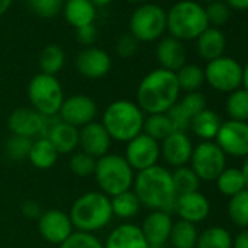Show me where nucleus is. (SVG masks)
Segmentation results:
<instances>
[{"label":"nucleus","instance_id":"nucleus-1","mask_svg":"<svg viewBox=\"0 0 248 248\" xmlns=\"http://www.w3.org/2000/svg\"><path fill=\"white\" fill-rule=\"evenodd\" d=\"M180 92L175 73L159 67L140 80L136 91V104L149 115L165 114L178 101Z\"/></svg>","mask_w":248,"mask_h":248},{"label":"nucleus","instance_id":"nucleus-2","mask_svg":"<svg viewBox=\"0 0 248 248\" xmlns=\"http://www.w3.org/2000/svg\"><path fill=\"white\" fill-rule=\"evenodd\" d=\"M133 188L142 206L170 215L175 210L177 193L172 183V174L167 168L155 165L138 172V175H135Z\"/></svg>","mask_w":248,"mask_h":248},{"label":"nucleus","instance_id":"nucleus-3","mask_svg":"<svg viewBox=\"0 0 248 248\" xmlns=\"http://www.w3.org/2000/svg\"><path fill=\"white\" fill-rule=\"evenodd\" d=\"M101 124L105 127L111 140L127 143L143 133L145 112L136 102L117 99L105 108Z\"/></svg>","mask_w":248,"mask_h":248},{"label":"nucleus","instance_id":"nucleus-4","mask_svg":"<svg viewBox=\"0 0 248 248\" xmlns=\"http://www.w3.org/2000/svg\"><path fill=\"white\" fill-rule=\"evenodd\" d=\"M69 216L73 228L86 233L104 229L114 217L111 200L101 191H88L79 196L72 204Z\"/></svg>","mask_w":248,"mask_h":248},{"label":"nucleus","instance_id":"nucleus-5","mask_svg":"<svg viewBox=\"0 0 248 248\" xmlns=\"http://www.w3.org/2000/svg\"><path fill=\"white\" fill-rule=\"evenodd\" d=\"M209 28L206 11L193 0L177 2L167 12V31L170 37L178 41L197 40L202 32Z\"/></svg>","mask_w":248,"mask_h":248},{"label":"nucleus","instance_id":"nucleus-6","mask_svg":"<svg viewBox=\"0 0 248 248\" xmlns=\"http://www.w3.org/2000/svg\"><path fill=\"white\" fill-rule=\"evenodd\" d=\"M93 175L99 191L108 197L130 190L135 181V171L124 156L117 154H107L96 159Z\"/></svg>","mask_w":248,"mask_h":248},{"label":"nucleus","instance_id":"nucleus-7","mask_svg":"<svg viewBox=\"0 0 248 248\" xmlns=\"http://www.w3.org/2000/svg\"><path fill=\"white\" fill-rule=\"evenodd\" d=\"M28 99L43 117H56L64 101V93L56 76L38 73L28 83Z\"/></svg>","mask_w":248,"mask_h":248},{"label":"nucleus","instance_id":"nucleus-8","mask_svg":"<svg viewBox=\"0 0 248 248\" xmlns=\"http://www.w3.org/2000/svg\"><path fill=\"white\" fill-rule=\"evenodd\" d=\"M129 27L139 43L156 41L167 31V12L159 5L145 3L133 12Z\"/></svg>","mask_w":248,"mask_h":248},{"label":"nucleus","instance_id":"nucleus-9","mask_svg":"<svg viewBox=\"0 0 248 248\" xmlns=\"http://www.w3.org/2000/svg\"><path fill=\"white\" fill-rule=\"evenodd\" d=\"M204 80L219 92H233L242 85V66L232 57H219L207 63Z\"/></svg>","mask_w":248,"mask_h":248},{"label":"nucleus","instance_id":"nucleus-10","mask_svg":"<svg viewBox=\"0 0 248 248\" xmlns=\"http://www.w3.org/2000/svg\"><path fill=\"white\" fill-rule=\"evenodd\" d=\"M190 162L200 181H216L225 170L226 156L215 142H202L193 149Z\"/></svg>","mask_w":248,"mask_h":248},{"label":"nucleus","instance_id":"nucleus-11","mask_svg":"<svg viewBox=\"0 0 248 248\" xmlns=\"http://www.w3.org/2000/svg\"><path fill=\"white\" fill-rule=\"evenodd\" d=\"M161 156V146L159 142L149 138L145 133L133 138L127 142L126 151H124V159L132 167L133 171H145L156 165Z\"/></svg>","mask_w":248,"mask_h":248},{"label":"nucleus","instance_id":"nucleus-12","mask_svg":"<svg viewBox=\"0 0 248 248\" xmlns=\"http://www.w3.org/2000/svg\"><path fill=\"white\" fill-rule=\"evenodd\" d=\"M216 145L225 155L245 158L248 155V123L229 120L220 124L216 135Z\"/></svg>","mask_w":248,"mask_h":248},{"label":"nucleus","instance_id":"nucleus-13","mask_svg":"<svg viewBox=\"0 0 248 248\" xmlns=\"http://www.w3.org/2000/svg\"><path fill=\"white\" fill-rule=\"evenodd\" d=\"M96 112V102L91 96L76 93L64 98L59 111V118L76 129H82L86 124L95 121Z\"/></svg>","mask_w":248,"mask_h":248},{"label":"nucleus","instance_id":"nucleus-14","mask_svg":"<svg viewBox=\"0 0 248 248\" xmlns=\"http://www.w3.org/2000/svg\"><path fill=\"white\" fill-rule=\"evenodd\" d=\"M41 138H47L59 155L70 154L79 146V129L56 117H46Z\"/></svg>","mask_w":248,"mask_h":248},{"label":"nucleus","instance_id":"nucleus-15","mask_svg":"<svg viewBox=\"0 0 248 248\" xmlns=\"http://www.w3.org/2000/svg\"><path fill=\"white\" fill-rule=\"evenodd\" d=\"M70 220L69 213L59 210V209H50L44 210L38 217V231L41 236L56 245H62L75 231Z\"/></svg>","mask_w":248,"mask_h":248},{"label":"nucleus","instance_id":"nucleus-16","mask_svg":"<svg viewBox=\"0 0 248 248\" xmlns=\"http://www.w3.org/2000/svg\"><path fill=\"white\" fill-rule=\"evenodd\" d=\"M76 70L86 79H101L111 69V57L98 47H86L80 50L75 60Z\"/></svg>","mask_w":248,"mask_h":248},{"label":"nucleus","instance_id":"nucleus-17","mask_svg":"<svg viewBox=\"0 0 248 248\" xmlns=\"http://www.w3.org/2000/svg\"><path fill=\"white\" fill-rule=\"evenodd\" d=\"M44 120L46 117L34 108H16L8 118V129L15 136L34 140L35 138H41Z\"/></svg>","mask_w":248,"mask_h":248},{"label":"nucleus","instance_id":"nucleus-18","mask_svg":"<svg viewBox=\"0 0 248 248\" xmlns=\"http://www.w3.org/2000/svg\"><path fill=\"white\" fill-rule=\"evenodd\" d=\"M111 138L105 127L98 121H92L79 129V146L82 152L91 155L95 159L107 155L111 148Z\"/></svg>","mask_w":248,"mask_h":248},{"label":"nucleus","instance_id":"nucleus-19","mask_svg":"<svg viewBox=\"0 0 248 248\" xmlns=\"http://www.w3.org/2000/svg\"><path fill=\"white\" fill-rule=\"evenodd\" d=\"M159 146L164 161L174 168L186 167L190 162L194 149L190 138L184 132H172Z\"/></svg>","mask_w":248,"mask_h":248},{"label":"nucleus","instance_id":"nucleus-20","mask_svg":"<svg viewBox=\"0 0 248 248\" xmlns=\"http://www.w3.org/2000/svg\"><path fill=\"white\" fill-rule=\"evenodd\" d=\"M172 223L171 215L161 210H152L145 217L140 229L148 241L149 248H162L170 241Z\"/></svg>","mask_w":248,"mask_h":248},{"label":"nucleus","instance_id":"nucleus-21","mask_svg":"<svg viewBox=\"0 0 248 248\" xmlns=\"http://www.w3.org/2000/svg\"><path fill=\"white\" fill-rule=\"evenodd\" d=\"M174 212L178 213L180 219L196 225L209 216L210 203H209L206 196H203L199 191H194V193L178 196L175 200V210Z\"/></svg>","mask_w":248,"mask_h":248},{"label":"nucleus","instance_id":"nucleus-22","mask_svg":"<svg viewBox=\"0 0 248 248\" xmlns=\"http://www.w3.org/2000/svg\"><path fill=\"white\" fill-rule=\"evenodd\" d=\"M105 248H149L148 241L135 223H121L115 226L107 236Z\"/></svg>","mask_w":248,"mask_h":248},{"label":"nucleus","instance_id":"nucleus-23","mask_svg":"<svg viewBox=\"0 0 248 248\" xmlns=\"http://www.w3.org/2000/svg\"><path fill=\"white\" fill-rule=\"evenodd\" d=\"M156 59L161 64V69L175 73L186 64V48L181 41L172 37H165L158 43Z\"/></svg>","mask_w":248,"mask_h":248},{"label":"nucleus","instance_id":"nucleus-24","mask_svg":"<svg viewBox=\"0 0 248 248\" xmlns=\"http://www.w3.org/2000/svg\"><path fill=\"white\" fill-rule=\"evenodd\" d=\"M64 19L75 30L92 25L96 18V8L91 0H69L63 6Z\"/></svg>","mask_w":248,"mask_h":248},{"label":"nucleus","instance_id":"nucleus-25","mask_svg":"<svg viewBox=\"0 0 248 248\" xmlns=\"http://www.w3.org/2000/svg\"><path fill=\"white\" fill-rule=\"evenodd\" d=\"M226 48V38L217 28H207L197 38V51L202 59L212 62L223 56Z\"/></svg>","mask_w":248,"mask_h":248},{"label":"nucleus","instance_id":"nucleus-26","mask_svg":"<svg viewBox=\"0 0 248 248\" xmlns=\"http://www.w3.org/2000/svg\"><path fill=\"white\" fill-rule=\"evenodd\" d=\"M59 159V152L47 138H37L32 140L28 161L37 170H50L56 165Z\"/></svg>","mask_w":248,"mask_h":248},{"label":"nucleus","instance_id":"nucleus-27","mask_svg":"<svg viewBox=\"0 0 248 248\" xmlns=\"http://www.w3.org/2000/svg\"><path fill=\"white\" fill-rule=\"evenodd\" d=\"M220 124L222 123H220L217 114L215 111L206 108L204 111H202L191 120L190 127L193 129V132L197 138L203 139L204 142H210L212 139L216 138Z\"/></svg>","mask_w":248,"mask_h":248},{"label":"nucleus","instance_id":"nucleus-28","mask_svg":"<svg viewBox=\"0 0 248 248\" xmlns=\"http://www.w3.org/2000/svg\"><path fill=\"white\" fill-rule=\"evenodd\" d=\"M111 200V210H112V216L120 217V219H132L135 217L142 204L138 199V196L135 194V191L127 190L124 193H120L114 197H109Z\"/></svg>","mask_w":248,"mask_h":248},{"label":"nucleus","instance_id":"nucleus-29","mask_svg":"<svg viewBox=\"0 0 248 248\" xmlns=\"http://www.w3.org/2000/svg\"><path fill=\"white\" fill-rule=\"evenodd\" d=\"M197 236L199 232L196 225L180 219L172 223L170 242L172 244L174 248H196Z\"/></svg>","mask_w":248,"mask_h":248},{"label":"nucleus","instance_id":"nucleus-30","mask_svg":"<svg viewBox=\"0 0 248 248\" xmlns=\"http://www.w3.org/2000/svg\"><path fill=\"white\" fill-rule=\"evenodd\" d=\"M38 63H40L41 73L56 76L64 67L66 54H64V51H63V48L60 46L50 44V46L44 47L43 51L40 53Z\"/></svg>","mask_w":248,"mask_h":248},{"label":"nucleus","instance_id":"nucleus-31","mask_svg":"<svg viewBox=\"0 0 248 248\" xmlns=\"http://www.w3.org/2000/svg\"><path fill=\"white\" fill-rule=\"evenodd\" d=\"M196 248H232V236L225 228L212 226L199 233Z\"/></svg>","mask_w":248,"mask_h":248},{"label":"nucleus","instance_id":"nucleus-32","mask_svg":"<svg viewBox=\"0 0 248 248\" xmlns=\"http://www.w3.org/2000/svg\"><path fill=\"white\" fill-rule=\"evenodd\" d=\"M216 184L219 191L228 197L245 190V180L239 168H225L216 178Z\"/></svg>","mask_w":248,"mask_h":248},{"label":"nucleus","instance_id":"nucleus-33","mask_svg":"<svg viewBox=\"0 0 248 248\" xmlns=\"http://www.w3.org/2000/svg\"><path fill=\"white\" fill-rule=\"evenodd\" d=\"M172 126L167 117V114H151L145 117L143 133L156 142H162L172 133Z\"/></svg>","mask_w":248,"mask_h":248},{"label":"nucleus","instance_id":"nucleus-34","mask_svg":"<svg viewBox=\"0 0 248 248\" xmlns=\"http://www.w3.org/2000/svg\"><path fill=\"white\" fill-rule=\"evenodd\" d=\"M177 82L181 91L196 92L204 82V70L197 64H184L178 72H175Z\"/></svg>","mask_w":248,"mask_h":248},{"label":"nucleus","instance_id":"nucleus-35","mask_svg":"<svg viewBox=\"0 0 248 248\" xmlns=\"http://www.w3.org/2000/svg\"><path fill=\"white\" fill-rule=\"evenodd\" d=\"M171 174H172V183H174L177 197L183 196V194L199 191L200 180L191 168L180 167V168H175V171Z\"/></svg>","mask_w":248,"mask_h":248},{"label":"nucleus","instance_id":"nucleus-36","mask_svg":"<svg viewBox=\"0 0 248 248\" xmlns=\"http://www.w3.org/2000/svg\"><path fill=\"white\" fill-rule=\"evenodd\" d=\"M226 111L231 120L235 121H248V91L236 89L229 93L226 99Z\"/></svg>","mask_w":248,"mask_h":248},{"label":"nucleus","instance_id":"nucleus-37","mask_svg":"<svg viewBox=\"0 0 248 248\" xmlns=\"http://www.w3.org/2000/svg\"><path fill=\"white\" fill-rule=\"evenodd\" d=\"M228 213L231 220L241 228H248V190L231 197L228 204Z\"/></svg>","mask_w":248,"mask_h":248},{"label":"nucleus","instance_id":"nucleus-38","mask_svg":"<svg viewBox=\"0 0 248 248\" xmlns=\"http://www.w3.org/2000/svg\"><path fill=\"white\" fill-rule=\"evenodd\" d=\"M95 165H96V159L92 158L91 155L85 154V152H76L72 155L70 161H69V168L70 171L80 178H86L93 175L95 172Z\"/></svg>","mask_w":248,"mask_h":248},{"label":"nucleus","instance_id":"nucleus-39","mask_svg":"<svg viewBox=\"0 0 248 248\" xmlns=\"http://www.w3.org/2000/svg\"><path fill=\"white\" fill-rule=\"evenodd\" d=\"M32 145V139H27V138H21V136H15L12 135L5 145V152L6 156L11 161H22V159H28V154Z\"/></svg>","mask_w":248,"mask_h":248},{"label":"nucleus","instance_id":"nucleus-40","mask_svg":"<svg viewBox=\"0 0 248 248\" xmlns=\"http://www.w3.org/2000/svg\"><path fill=\"white\" fill-rule=\"evenodd\" d=\"M60 248H105V247L93 233H86V232L75 231L60 245Z\"/></svg>","mask_w":248,"mask_h":248},{"label":"nucleus","instance_id":"nucleus-41","mask_svg":"<svg viewBox=\"0 0 248 248\" xmlns=\"http://www.w3.org/2000/svg\"><path fill=\"white\" fill-rule=\"evenodd\" d=\"M180 107L186 111V114L193 120L197 114L206 109V98L199 91L188 92L181 101H178Z\"/></svg>","mask_w":248,"mask_h":248},{"label":"nucleus","instance_id":"nucleus-42","mask_svg":"<svg viewBox=\"0 0 248 248\" xmlns=\"http://www.w3.org/2000/svg\"><path fill=\"white\" fill-rule=\"evenodd\" d=\"M30 9L41 18H54L62 11V0H27Z\"/></svg>","mask_w":248,"mask_h":248},{"label":"nucleus","instance_id":"nucleus-43","mask_svg":"<svg viewBox=\"0 0 248 248\" xmlns=\"http://www.w3.org/2000/svg\"><path fill=\"white\" fill-rule=\"evenodd\" d=\"M206 11V16H207V21H209V25H223L228 22L229 16H231V9L229 6L225 3V2H213V3H209L207 8H204Z\"/></svg>","mask_w":248,"mask_h":248},{"label":"nucleus","instance_id":"nucleus-44","mask_svg":"<svg viewBox=\"0 0 248 248\" xmlns=\"http://www.w3.org/2000/svg\"><path fill=\"white\" fill-rule=\"evenodd\" d=\"M171 126H172V130L174 132H184L190 127V123H191V118L186 114V111L180 107L178 101L165 112Z\"/></svg>","mask_w":248,"mask_h":248},{"label":"nucleus","instance_id":"nucleus-45","mask_svg":"<svg viewBox=\"0 0 248 248\" xmlns=\"http://www.w3.org/2000/svg\"><path fill=\"white\" fill-rule=\"evenodd\" d=\"M138 47H139V41L132 34H124L115 41L114 50L120 57L127 59V57H132L138 51Z\"/></svg>","mask_w":248,"mask_h":248},{"label":"nucleus","instance_id":"nucleus-46","mask_svg":"<svg viewBox=\"0 0 248 248\" xmlns=\"http://www.w3.org/2000/svg\"><path fill=\"white\" fill-rule=\"evenodd\" d=\"M96 38H98V31L93 24L76 30V40L85 47H92V44L96 41Z\"/></svg>","mask_w":248,"mask_h":248},{"label":"nucleus","instance_id":"nucleus-47","mask_svg":"<svg viewBox=\"0 0 248 248\" xmlns=\"http://www.w3.org/2000/svg\"><path fill=\"white\" fill-rule=\"evenodd\" d=\"M22 213H24L27 217H30V219H37V217H40V215H41L43 212H41L38 203L30 200V202L24 203V206H22Z\"/></svg>","mask_w":248,"mask_h":248},{"label":"nucleus","instance_id":"nucleus-48","mask_svg":"<svg viewBox=\"0 0 248 248\" xmlns=\"http://www.w3.org/2000/svg\"><path fill=\"white\" fill-rule=\"evenodd\" d=\"M232 248H248V228H245L235 236V239H232Z\"/></svg>","mask_w":248,"mask_h":248},{"label":"nucleus","instance_id":"nucleus-49","mask_svg":"<svg viewBox=\"0 0 248 248\" xmlns=\"http://www.w3.org/2000/svg\"><path fill=\"white\" fill-rule=\"evenodd\" d=\"M225 3L229 6V9L235 11H248V0H225Z\"/></svg>","mask_w":248,"mask_h":248},{"label":"nucleus","instance_id":"nucleus-50","mask_svg":"<svg viewBox=\"0 0 248 248\" xmlns=\"http://www.w3.org/2000/svg\"><path fill=\"white\" fill-rule=\"evenodd\" d=\"M14 0H0V16H3L12 6Z\"/></svg>","mask_w":248,"mask_h":248},{"label":"nucleus","instance_id":"nucleus-51","mask_svg":"<svg viewBox=\"0 0 248 248\" xmlns=\"http://www.w3.org/2000/svg\"><path fill=\"white\" fill-rule=\"evenodd\" d=\"M241 172H242L244 180H245V188L248 190V155L245 156V161H244V165L241 168Z\"/></svg>","mask_w":248,"mask_h":248},{"label":"nucleus","instance_id":"nucleus-52","mask_svg":"<svg viewBox=\"0 0 248 248\" xmlns=\"http://www.w3.org/2000/svg\"><path fill=\"white\" fill-rule=\"evenodd\" d=\"M242 85H244V89L248 91V62L242 67Z\"/></svg>","mask_w":248,"mask_h":248},{"label":"nucleus","instance_id":"nucleus-53","mask_svg":"<svg viewBox=\"0 0 248 248\" xmlns=\"http://www.w3.org/2000/svg\"><path fill=\"white\" fill-rule=\"evenodd\" d=\"M114 0H91V3L96 8V6H108L109 3H112Z\"/></svg>","mask_w":248,"mask_h":248},{"label":"nucleus","instance_id":"nucleus-54","mask_svg":"<svg viewBox=\"0 0 248 248\" xmlns=\"http://www.w3.org/2000/svg\"><path fill=\"white\" fill-rule=\"evenodd\" d=\"M126 2H132V3H142V2H146V0H126Z\"/></svg>","mask_w":248,"mask_h":248},{"label":"nucleus","instance_id":"nucleus-55","mask_svg":"<svg viewBox=\"0 0 248 248\" xmlns=\"http://www.w3.org/2000/svg\"><path fill=\"white\" fill-rule=\"evenodd\" d=\"M203 2H209V3H213V2H217V0H203Z\"/></svg>","mask_w":248,"mask_h":248},{"label":"nucleus","instance_id":"nucleus-56","mask_svg":"<svg viewBox=\"0 0 248 248\" xmlns=\"http://www.w3.org/2000/svg\"><path fill=\"white\" fill-rule=\"evenodd\" d=\"M62 2H69V0H62Z\"/></svg>","mask_w":248,"mask_h":248}]
</instances>
